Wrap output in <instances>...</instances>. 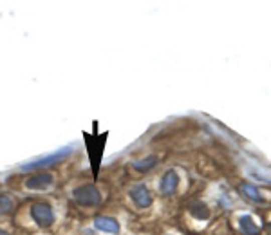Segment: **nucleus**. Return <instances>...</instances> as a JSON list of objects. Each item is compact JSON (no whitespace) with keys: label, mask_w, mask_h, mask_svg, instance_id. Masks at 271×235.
<instances>
[{"label":"nucleus","mask_w":271,"mask_h":235,"mask_svg":"<svg viewBox=\"0 0 271 235\" xmlns=\"http://www.w3.org/2000/svg\"><path fill=\"white\" fill-rule=\"evenodd\" d=\"M54 183V176L49 172H40V174H35L33 177L26 181V186L29 190H45L49 188Z\"/></svg>","instance_id":"obj_5"},{"label":"nucleus","mask_w":271,"mask_h":235,"mask_svg":"<svg viewBox=\"0 0 271 235\" xmlns=\"http://www.w3.org/2000/svg\"><path fill=\"white\" fill-rule=\"evenodd\" d=\"M72 197L81 206H98L101 203V194L94 185H81L72 192Z\"/></svg>","instance_id":"obj_2"},{"label":"nucleus","mask_w":271,"mask_h":235,"mask_svg":"<svg viewBox=\"0 0 271 235\" xmlns=\"http://www.w3.org/2000/svg\"><path fill=\"white\" fill-rule=\"evenodd\" d=\"M156 163H158V158H156V156H149V158L140 159V161H134L132 167H134V170H138V172H149L156 167Z\"/></svg>","instance_id":"obj_10"},{"label":"nucleus","mask_w":271,"mask_h":235,"mask_svg":"<svg viewBox=\"0 0 271 235\" xmlns=\"http://www.w3.org/2000/svg\"><path fill=\"white\" fill-rule=\"evenodd\" d=\"M31 217L33 221L42 228H49L54 222V212L47 203H35L31 206Z\"/></svg>","instance_id":"obj_3"},{"label":"nucleus","mask_w":271,"mask_h":235,"mask_svg":"<svg viewBox=\"0 0 271 235\" xmlns=\"http://www.w3.org/2000/svg\"><path fill=\"white\" fill-rule=\"evenodd\" d=\"M239 226H240V231L242 235H258V226L253 222V219L249 215H242L239 219Z\"/></svg>","instance_id":"obj_8"},{"label":"nucleus","mask_w":271,"mask_h":235,"mask_svg":"<svg viewBox=\"0 0 271 235\" xmlns=\"http://www.w3.org/2000/svg\"><path fill=\"white\" fill-rule=\"evenodd\" d=\"M94 228L99 231H105V233H117L119 231V224L114 217L108 215H99L94 219Z\"/></svg>","instance_id":"obj_6"},{"label":"nucleus","mask_w":271,"mask_h":235,"mask_svg":"<svg viewBox=\"0 0 271 235\" xmlns=\"http://www.w3.org/2000/svg\"><path fill=\"white\" fill-rule=\"evenodd\" d=\"M188 212L192 213L194 217H197V219H208L210 217V210H208V206L204 203H201V201H194V203L188 204Z\"/></svg>","instance_id":"obj_9"},{"label":"nucleus","mask_w":271,"mask_h":235,"mask_svg":"<svg viewBox=\"0 0 271 235\" xmlns=\"http://www.w3.org/2000/svg\"><path fill=\"white\" fill-rule=\"evenodd\" d=\"M72 147H65V149H60L56 152L49 154V156H42V158L35 159V161H29L26 165L20 167V170H38V168H47V167H53V165H58L60 161L67 158L69 154H71Z\"/></svg>","instance_id":"obj_1"},{"label":"nucleus","mask_w":271,"mask_h":235,"mask_svg":"<svg viewBox=\"0 0 271 235\" xmlns=\"http://www.w3.org/2000/svg\"><path fill=\"white\" fill-rule=\"evenodd\" d=\"M240 192H242L244 197L251 199V201H255V203H260L262 201V195L258 194L257 186L249 185V183H242V185H240Z\"/></svg>","instance_id":"obj_11"},{"label":"nucleus","mask_w":271,"mask_h":235,"mask_svg":"<svg viewBox=\"0 0 271 235\" xmlns=\"http://www.w3.org/2000/svg\"><path fill=\"white\" fill-rule=\"evenodd\" d=\"M177 185H179V176H177L176 170H168L165 176H163L161 179V185H159V188H161V192L165 195H170L176 192Z\"/></svg>","instance_id":"obj_7"},{"label":"nucleus","mask_w":271,"mask_h":235,"mask_svg":"<svg viewBox=\"0 0 271 235\" xmlns=\"http://www.w3.org/2000/svg\"><path fill=\"white\" fill-rule=\"evenodd\" d=\"M13 208H15L13 199L9 197V195L0 194V215H8V213H11L13 212Z\"/></svg>","instance_id":"obj_12"},{"label":"nucleus","mask_w":271,"mask_h":235,"mask_svg":"<svg viewBox=\"0 0 271 235\" xmlns=\"http://www.w3.org/2000/svg\"><path fill=\"white\" fill-rule=\"evenodd\" d=\"M130 199L138 208H149L152 204V194L145 185H136L130 188Z\"/></svg>","instance_id":"obj_4"}]
</instances>
